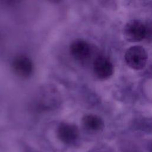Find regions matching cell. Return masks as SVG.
I'll return each mask as SVG.
<instances>
[{
  "instance_id": "cell-3",
  "label": "cell",
  "mask_w": 152,
  "mask_h": 152,
  "mask_svg": "<svg viewBox=\"0 0 152 152\" xmlns=\"http://www.w3.org/2000/svg\"><path fill=\"white\" fill-rule=\"evenodd\" d=\"M148 34V27L138 20H130L124 28L125 38L131 42H140L145 39Z\"/></svg>"
},
{
  "instance_id": "cell-4",
  "label": "cell",
  "mask_w": 152,
  "mask_h": 152,
  "mask_svg": "<svg viewBox=\"0 0 152 152\" xmlns=\"http://www.w3.org/2000/svg\"><path fill=\"white\" fill-rule=\"evenodd\" d=\"M93 71L97 77L106 80L112 75L114 68L109 59L104 56H99L94 61Z\"/></svg>"
},
{
  "instance_id": "cell-1",
  "label": "cell",
  "mask_w": 152,
  "mask_h": 152,
  "mask_svg": "<svg viewBox=\"0 0 152 152\" xmlns=\"http://www.w3.org/2000/svg\"><path fill=\"white\" fill-rule=\"evenodd\" d=\"M59 103L58 91L54 87L48 86L39 91L34 100V106L39 110H49L56 107Z\"/></svg>"
},
{
  "instance_id": "cell-7",
  "label": "cell",
  "mask_w": 152,
  "mask_h": 152,
  "mask_svg": "<svg viewBox=\"0 0 152 152\" xmlns=\"http://www.w3.org/2000/svg\"><path fill=\"white\" fill-rule=\"evenodd\" d=\"M70 51L75 59L84 61L90 56L91 49L87 42L83 40H77L71 43Z\"/></svg>"
},
{
  "instance_id": "cell-9",
  "label": "cell",
  "mask_w": 152,
  "mask_h": 152,
  "mask_svg": "<svg viewBox=\"0 0 152 152\" xmlns=\"http://www.w3.org/2000/svg\"><path fill=\"white\" fill-rule=\"evenodd\" d=\"M150 152H152V145H151V148H150Z\"/></svg>"
},
{
  "instance_id": "cell-5",
  "label": "cell",
  "mask_w": 152,
  "mask_h": 152,
  "mask_svg": "<svg viewBox=\"0 0 152 152\" xmlns=\"http://www.w3.org/2000/svg\"><path fill=\"white\" fill-rule=\"evenodd\" d=\"M12 66L13 70L20 77L26 78L31 75L33 71V64L26 55H20L14 58Z\"/></svg>"
},
{
  "instance_id": "cell-2",
  "label": "cell",
  "mask_w": 152,
  "mask_h": 152,
  "mask_svg": "<svg viewBox=\"0 0 152 152\" xmlns=\"http://www.w3.org/2000/svg\"><path fill=\"white\" fill-rule=\"evenodd\" d=\"M148 55L145 49L141 46L135 45L128 48L125 54L126 64L132 69H142L146 65Z\"/></svg>"
},
{
  "instance_id": "cell-6",
  "label": "cell",
  "mask_w": 152,
  "mask_h": 152,
  "mask_svg": "<svg viewBox=\"0 0 152 152\" xmlns=\"http://www.w3.org/2000/svg\"><path fill=\"white\" fill-rule=\"evenodd\" d=\"M57 135L62 142L66 144H72L78 139L79 131L74 124L62 123L58 128Z\"/></svg>"
},
{
  "instance_id": "cell-8",
  "label": "cell",
  "mask_w": 152,
  "mask_h": 152,
  "mask_svg": "<svg viewBox=\"0 0 152 152\" xmlns=\"http://www.w3.org/2000/svg\"><path fill=\"white\" fill-rule=\"evenodd\" d=\"M83 124L88 130L91 131H99L104 127V122L102 119L97 115L88 114L83 118Z\"/></svg>"
}]
</instances>
